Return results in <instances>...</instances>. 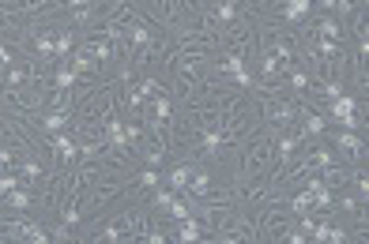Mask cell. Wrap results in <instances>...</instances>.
I'll return each instance as SVG.
<instances>
[{
  "label": "cell",
  "mask_w": 369,
  "mask_h": 244,
  "mask_svg": "<svg viewBox=\"0 0 369 244\" xmlns=\"http://www.w3.org/2000/svg\"><path fill=\"white\" fill-rule=\"evenodd\" d=\"M0 233H4V237H26V241H34V244H45V241H49V237H45V229H42V226H30V222H26V226H4Z\"/></svg>",
  "instance_id": "obj_1"
},
{
  "label": "cell",
  "mask_w": 369,
  "mask_h": 244,
  "mask_svg": "<svg viewBox=\"0 0 369 244\" xmlns=\"http://www.w3.org/2000/svg\"><path fill=\"white\" fill-rule=\"evenodd\" d=\"M332 117L339 120V124H347V128L358 124V120H354V101L343 98V94H339V98H332Z\"/></svg>",
  "instance_id": "obj_2"
},
{
  "label": "cell",
  "mask_w": 369,
  "mask_h": 244,
  "mask_svg": "<svg viewBox=\"0 0 369 244\" xmlns=\"http://www.w3.org/2000/svg\"><path fill=\"white\" fill-rule=\"evenodd\" d=\"M226 72H230L241 86H249V68H245V60H241V57H226Z\"/></svg>",
  "instance_id": "obj_3"
},
{
  "label": "cell",
  "mask_w": 369,
  "mask_h": 244,
  "mask_svg": "<svg viewBox=\"0 0 369 244\" xmlns=\"http://www.w3.org/2000/svg\"><path fill=\"white\" fill-rule=\"evenodd\" d=\"M106 135H110L113 147H124V143H128V128L121 124V120H110V124H106Z\"/></svg>",
  "instance_id": "obj_4"
},
{
  "label": "cell",
  "mask_w": 369,
  "mask_h": 244,
  "mask_svg": "<svg viewBox=\"0 0 369 244\" xmlns=\"http://www.w3.org/2000/svg\"><path fill=\"white\" fill-rule=\"evenodd\" d=\"M305 11H309V0H286L283 15L290 19V23H298V19H305Z\"/></svg>",
  "instance_id": "obj_5"
},
{
  "label": "cell",
  "mask_w": 369,
  "mask_h": 244,
  "mask_svg": "<svg viewBox=\"0 0 369 244\" xmlns=\"http://www.w3.org/2000/svg\"><path fill=\"white\" fill-rule=\"evenodd\" d=\"M189 177H192V169H189V165H177V169H173V173H170L166 180H170V184L181 192V188H189Z\"/></svg>",
  "instance_id": "obj_6"
},
{
  "label": "cell",
  "mask_w": 369,
  "mask_h": 244,
  "mask_svg": "<svg viewBox=\"0 0 369 244\" xmlns=\"http://www.w3.org/2000/svg\"><path fill=\"white\" fill-rule=\"evenodd\" d=\"M177 237H181V241H196V237H200V226H196V222H189V218L177 222Z\"/></svg>",
  "instance_id": "obj_7"
},
{
  "label": "cell",
  "mask_w": 369,
  "mask_h": 244,
  "mask_svg": "<svg viewBox=\"0 0 369 244\" xmlns=\"http://www.w3.org/2000/svg\"><path fill=\"white\" fill-rule=\"evenodd\" d=\"M53 151H60L64 158H72V154H76V147H72L68 135H53Z\"/></svg>",
  "instance_id": "obj_8"
},
{
  "label": "cell",
  "mask_w": 369,
  "mask_h": 244,
  "mask_svg": "<svg viewBox=\"0 0 369 244\" xmlns=\"http://www.w3.org/2000/svg\"><path fill=\"white\" fill-rule=\"evenodd\" d=\"M8 203H11V211H23L26 203H30V195L19 192V188H11V192H8Z\"/></svg>",
  "instance_id": "obj_9"
},
{
  "label": "cell",
  "mask_w": 369,
  "mask_h": 244,
  "mask_svg": "<svg viewBox=\"0 0 369 244\" xmlns=\"http://www.w3.org/2000/svg\"><path fill=\"white\" fill-rule=\"evenodd\" d=\"M324 132V117H305V135H320Z\"/></svg>",
  "instance_id": "obj_10"
},
{
  "label": "cell",
  "mask_w": 369,
  "mask_h": 244,
  "mask_svg": "<svg viewBox=\"0 0 369 244\" xmlns=\"http://www.w3.org/2000/svg\"><path fill=\"white\" fill-rule=\"evenodd\" d=\"M294 147H298V139H294V135L279 139V158H290V154H294Z\"/></svg>",
  "instance_id": "obj_11"
},
{
  "label": "cell",
  "mask_w": 369,
  "mask_h": 244,
  "mask_svg": "<svg viewBox=\"0 0 369 244\" xmlns=\"http://www.w3.org/2000/svg\"><path fill=\"white\" fill-rule=\"evenodd\" d=\"M339 147L343 151H362V139L358 135H339Z\"/></svg>",
  "instance_id": "obj_12"
},
{
  "label": "cell",
  "mask_w": 369,
  "mask_h": 244,
  "mask_svg": "<svg viewBox=\"0 0 369 244\" xmlns=\"http://www.w3.org/2000/svg\"><path fill=\"white\" fill-rule=\"evenodd\" d=\"M158 180H162V177H158L155 169H143V173H139V184H143V188H155Z\"/></svg>",
  "instance_id": "obj_13"
},
{
  "label": "cell",
  "mask_w": 369,
  "mask_h": 244,
  "mask_svg": "<svg viewBox=\"0 0 369 244\" xmlns=\"http://www.w3.org/2000/svg\"><path fill=\"white\" fill-rule=\"evenodd\" d=\"M76 83V72H72V68H60L57 72V86H72Z\"/></svg>",
  "instance_id": "obj_14"
},
{
  "label": "cell",
  "mask_w": 369,
  "mask_h": 244,
  "mask_svg": "<svg viewBox=\"0 0 369 244\" xmlns=\"http://www.w3.org/2000/svg\"><path fill=\"white\" fill-rule=\"evenodd\" d=\"M38 53H57V38L42 34V38H38Z\"/></svg>",
  "instance_id": "obj_15"
},
{
  "label": "cell",
  "mask_w": 369,
  "mask_h": 244,
  "mask_svg": "<svg viewBox=\"0 0 369 244\" xmlns=\"http://www.w3.org/2000/svg\"><path fill=\"white\" fill-rule=\"evenodd\" d=\"M42 124L49 128V132H60V124H64V113H49V117H45Z\"/></svg>",
  "instance_id": "obj_16"
},
{
  "label": "cell",
  "mask_w": 369,
  "mask_h": 244,
  "mask_svg": "<svg viewBox=\"0 0 369 244\" xmlns=\"http://www.w3.org/2000/svg\"><path fill=\"white\" fill-rule=\"evenodd\" d=\"M335 34H339V23L324 19V23H320V38H335Z\"/></svg>",
  "instance_id": "obj_17"
},
{
  "label": "cell",
  "mask_w": 369,
  "mask_h": 244,
  "mask_svg": "<svg viewBox=\"0 0 369 244\" xmlns=\"http://www.w3.org/2000/svg\"><path fill=\"white\" fill-rule=\"evenodd\" d=\"M170 214L177 222H185V218H189V207H185V203H170Z\"/></svg>",
  "instance_id": "obj_18"
},
{
  "label": "cell",
  "mask_w": 369,
  "mask_h": 244,
  "mask_svg": "<svg viewBox=\"0 0 369 244\" xmlns=\"http://www.w3.org/2000/svg\"><path fill=\"white\" fill-rule=\"evenodd\" d=\"M132 42H136V45H147V42H151V34H147L143 26H132Z\"/></svg>",
  "instance_id": "obj_19"
},
{
  "label": "cell",
  "mask_w": 369,
  "mask_h": 244,
  "mask_svg": "<svg viewBox=\"0 0 369 244\" xmlns=\"http://www.w3.org/2000/svg\"><path fill=\"white\" fill-rule=\"evenodd\" d=\"M68 49H72V38H68V34H60V38H57V57H64Z\"/></svg>",
  "instance_id": "obj_20"
},
{
  "label": "cell",
  "mask_w": 369,
  "mask_h": 244,
  "mask_svg": "<svg viewBox=\"0 0 369 244\" xmlns=\"http://www.w3.org/2000/svg\"><path fill=\"white\" fill-rule=\"evenodd\" d=\"M219 143H223V139H219L215 132H207V135H204V147H207V154H211V151H219Z\"/></svg>",
  "instance_id": "obj_21"
},
{
  "label": "cell",
  "mask_w": 369,
  "mask_h": 244,
  "mask_svg": "<svg viewBox=\"0 0 369 244\" xmlns=\"http://www.w3.org/2000/svg\"><path fill=\"white\" fill-rule=\"evenodd\" d=\"M219 19H223V23H230V19H234V4H230V0L219 4Z\"/></svg>",
  "instance_id": "obj_22"
},
{
  "label": "cell",
  "mask_w": 369,
  "mask_h": 244,
  "mask_svg": "<svg viewBox=\"0 0 369 244\" xmlns=\"http://www.w3.org/2000/svg\"><path fill=\"white\" fill-rule=\"evenodd\" d=\"M87 68H91V53H79L76 57V72H87Z\"/></svg>",
  "instance_id": "obj_23"
},
{
  "label": "cell",
  "mask_w": 369,
  "mask_h": 244,
  "mask_svg": "<svg viewBox=\"0 0 369 244\" xmlns=\"http://www.w3.org/2000/svg\"><path fill=\"white\" fill-rule=\"evenodd\" d=\"M110 53H113V45H110V42H98V45H95V57H102V60H106Z\"/></svg>",
  "instance_id": "obj_24"
},
{
  "label": "cell",
  "mask_w": 369,
  "mask_h": 244,
  "mask_svg": "<svg viewBox=\"0 0 369 244\" xmlns=\"http://www.w3.org/2000/svg\"><path fill=\"white\" fill-rule=\"evenodd\" d=\"M155 113H158V117H170V101L158 98V101H155Z\"/></svg>",
  "instance_id": "obj_25"
},
{
  "label": "cell",
  "mask_w": 369,
  "mask_h": 244,
  "mask_svg": "<svg viewBox=\"0 0 369 244\" xmlns=\"http://www.w3.org/2000/svg\"><path fill=\"white\" fill-rule=\"evenodd\" d=\"M313 165H332V154H328V151H320V154H313Z\"/></svg>",
  "instance_id": "obj_26"
},
{
  "label": "cell",
  "mask_w": 369,
  "mask_h": 244,
  "mask_svg": "<svg viewBox=\"0 0 369 244\" xmlns=\"http://www.w3.org/2000/svg\"><path fill=\"white\" fill-rule=\"evenodd\" d=\"M23 173H26V177H38L42 169H38V162H23Z\"/></svg>",
  "instance_id": "obj_27"
},
{
  "label": "cell",
  "mask_w": 369,
  "mask_h": 244,
  "mask_svg": "<svg viewBox=\"0 0 369 244\" xmlns=\"http://www.w3.org/2000/svg\"><path fill=\"white\" fill-rule=\"evenodd\" d=\"M11 188H15V177H0V192L8 195V192H11Z\"/></svg>",
  "instance_id": "obj_28"
},
{
  "label": "cell",
  "mask_w": 369,
  "mask_h": 244,
  "mask_svg": "<svg viewBox=\"0 0 369 244\" xmlns=\"http://www.w3.org/2000/svg\"><path fill=\"white\" fill-rule=\"evenodd\" d=\"M290 83H294V86H305L309 79H305V72H294V76H290Z\"/></svg>",
  "instance_id": "obj_29"
},
{
  "label": "cell",
  "mask_w": 369,
  "mask_h": 244,
  "mask_svg": "<svg viewBox=\"0 0 369 244\" xmlns=\"http://www.w3.org/2000/svg\"><path fill=\"white\" fill-rule=\"evenodd\" d=\"M324 94H328V98H339V94H343V86L332 83V86H324Z\"/></svg>",
  "instance_id": "obj_30"
},
{
  "label": "cell",
  "mask_w": 369,
  "mask_h": 244,
  "mask_svg": "<svg viewBox=\"0 0 369 244\" xmlns=\"http://www.w3.org/2000/svg\"><path fill=\"white\" fill-rule=\"evenodd\" d=\"M64 4H68V8H83L87 0H64Z\"/></svg>",
  "instance_id": "obj_31"
}]
</instances>
